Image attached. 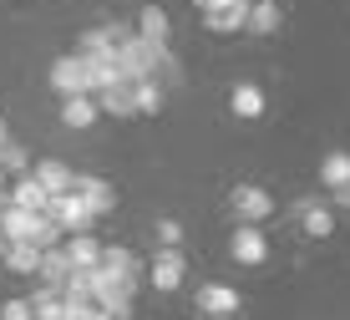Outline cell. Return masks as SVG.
I'll use <instances>...</instances> for the list:
<instances>
[{
  "mask_svg": "<svg viewBox=\"0 0 350 320\" xmlns=\"http://www.w3.org/2000/svg\"><path fill=\"white\" fill-rule=\"evenodd\" d=\"M0 173H31V158H26V147L21 143H0Z\"/></svg>",
  "mask_w": 350,
  "mask_h": 320,
  "instance_id": "obj_25",
  "label": "cell"
},
{
  "mask_svg": "<svg viewBox=\"0 0 350 320\" xmlns=\"http://www.w3.org/2000/svg\"><path fill=\"white\" fill-rule=\"evenodd\" d=\"M81 320H112V315H107V310H87V315H81Z\"/></svg>",
  "mask_w": 350,
  "mask_h": 320,
  "instance_id": "obj_29",
  "label": "cell"
},
{
  "mask_svg": "<svg viewBox=\"0 0 350 320\" xmlns=\"http://www.w3.org/2000/svg\"><path fill=\"white\" fill-rule=\"evenodd\" d=\"M66 193H77V199L87 204L92 219H102V214H112V208H117V188L107 178H96V173H71V188Z\"/></svg>",
  "mask_w": 350,
  "mask_h": 320,
  "instance_id": "obj_4",
  "label": "cell"
},
{
  "mask_svg": "<svg viewBox=\"0 0 350 320\" xmlns=\"http://www.w3.org/2000/svg\"><path fill=\"white\" fill-rule=\"evenodd\" d=\"M0 264H5L10 275H36V269H41V249H31V244H5Z\"/></svg>",
  "mask_w": 350,
  "mask_h": 320,
  "instance_id": "obj_21",
  "label": "cell"
},
{
  "mask_svg": "<svg viewBox=\"0 0 350 320\" xmlns=\"http://www.w3.org/2000/svg\"><path fill=\"white\" fill-rule=\"evenodd\" d=\"M249 5H274V0H249Z\"/></svg>",
  "mask_w": 350,
  "mask_h": 320,
  "instance_id": "obj_32",
  "label": "cell"
},
{
  "mask_svg": "<svg viewBox=\"0 0 350 320\" xmlns=\"http://www.w3.org/2000/svg\"><path fill=\"white\" fill-rule=\"evenodd\" d=\"M244 31H254V36H274V31H280V5H249Z\"/></svg>",
  "mask_w": 350,
  "mask_h": 320,
  "instance_id": "obj_24",
  "label": "cell"
},
{
  "mask_svg": "<svg viewBox=\"0 0 350 320\" xmlns=\"http://www.w3.org/2000/svg\"><path fill=\"white\" fill-rule=\"evenodd\" d=\"M264 87L259 82H234V87H228V112H234L239 122H259L264 117Z\"/></svg>",
  "mask_w": 350,
  "mask_h": 320,
  "instance_id": "obj_10",
  "label": "cell"
},
{
  "mask_svg": "<svg viewBox=\"0 0 350 320\" xmlns=\"http://www.w3.org/2000/svg\"><path fill=\"white\" fill-rule=\"evenodd\" d=\"M0 188H5V173H0Z\"/></svg>",
  "mask_w": 350,
  "mask_h": 320,
  "instance_id": "obj_35",
  "label": "cell"
},
{
  "mask_svg": "<svg viewBox=\"0 0 350 320\" xmlns=\"http://www.w3.org/2000/svg\"><path fill=\"white\" fill-rule=\"evenodd\" d=\"M31 178L46 188V199H56V193H66V188H71V168L62 163V158H41V163L31 168Z\"/></svg>",
  "mask_w": 350,
  "mask_h": 320,
  "instance_id": "obj_18",
  "label": "cell"
},
{
  "mask_svg": "<svg viewBox=\"0 0 350 320\" xmlns=\"http://www.w3.org/2000/svg\"><path fill=\"white\" fill-rule=\"evenodd\" d=\"M148 280H152V290H158V295L183 290V280H188V260H183V249H163L158 260H152Z\"/></svg>",
  "mask_w": 350,
  "mask_h": 320,
  "instance_id": "obj_8",
  "label": "cell"
},
{
  "mask_svg": "<svg viewBox=\"0 0 350 320\" xmlns=\"http://www.w3.org/2000/svg\"><path fill=\"white\" fill-rule=\"evenodd\" d=\"M335 204H340V208H345V214H350V183H345V188H340V193H335Z\"/></svg>",
  "mask_w": 350,
  "mask_h": 320,
  "instance_id": "obj_28",
  "label": "cell"
},
{
  "mask_svg": "<svg viewBox=\"0 0 350 320\" xmlns=\"http://www.w3.org/2000/svg\"><path fill=\"white\" fill-rule=\"evenodd\" d=\"M92 102H96L102 117H137L132 112V82H112V87H102Z\"/></svg>",
  "mask_w": 350,
  "mask_h": 320,
  "instance_id": "obj_17",
  "label": "cell"
},
{
  "mask_svg": "<svg viewBox=\"0 0 350 320\" xmlns=\"http://www.w3.org/2000/svg\"><path fill=\"white\" fill-rule=\"evenodd\" d=\"M208 320H234V315H208Z\"/></svg>",
  "mask_w": 350,
  "mask_h": 320,
  "instance_id": "obj_34",
  "label": "cell"
},
{
  "mask_svg": "<svg viewBox=\"0 0 350 320\" xmlns=\"http://www.w3.org/2000/svg\"><path fill=\"white\" fill-rule=\"evenodd\" d=\"M117 71H122V82H152V71H158V51H152L148 41H137V36H127L122 46H117Z\"/></svg>",
  "mask_w": 350,
  "mask_h": 320,
  "instance_id": "obj_2",
  "label": "cell"
},
{
  "mask_svg": "<svg viewBox=\"0 0 350 320\" xmlns=\"http://www.w3.org/2000/svg\"><path fill=\"white\" fill-rule=\"evenodd\" d=\"M244 16H249V0H219L213 10H203V26L213 36H234L244 31Z\"/></svg>",
  "mask_w": 350,
  "mask_h": 320,
  "instance_id": "obj_11",
  "label": "cell"
},
{
  "mask_svg": "<svg viewBox=\"0 0 350 320\" xmlns=\"http://www.w3.org/2000/svg\"><path fill=\"white\" fill-rule=\"evenodd\" d=\"M0 320H31V305L26 300H5L0 305Z\"/></svg>",
  "mask_w": 350,
  "mask_h": 320,
  "instance_id": "obj_27",
  "label": "cell"
},
{
  "mask_svg": "<svg viewBox=\"0 0 350 320\" xmlns=\"http://www.w3.org/2000/svg\"><path fill=\"white\" fill-rule=\"evenodd\" d=\"M0 143H10V132H5V117H0Z\"/></svg>",
  "mask_w": 350,
  "mask_h": 320,
  "instance_id": "obj_31",
  "label": "cell"
},
{
  "mask_svg": "<svg viewBox=\"0 0 350 320\" xmlns=\"http://www.w3.org/2000/svg\"><path fill=\"white\" fill-rule=\"evenodd\" d=\"M0 254H5V239H0Z\"/></svg>",
  "mask_w": 350,
  "mask_h": 320,
  "instance_id": "obj_36",
  "label": "cell"
},
{
  "mask_svg": "<svg viewBox=\"0 0 350 320\" xmlns=\"http://www.w3.org/2000/svg\"><path fill=\"white\" fill-rule=\"evenodd\" d=\"M239 290L234 285H198V310L203 315H239Z\"/></svg>",
  "mask_w": 350,
  "mask_h": 320,
  "instance_id": "obj_15",
  "label": "cell"
},
{
  "mask_svg": "<svg viewBox=\"0 0 350 320\" xmlns=\"http://www.w3.org/2000/svg\"><path fill=\"white\" fill-rule=\"evenodd\" d=\"M299 224H305L310 239H330V234H335V208L320 204V199H305V204H299Z\"/></svg>",
  "mask_w": 350,
  "mask_h": 320,
  "instance_id": "obj_16",
  "label": "cell"
},
{
  "mask_svg": "<svg viewBox=\"0 0 350 320\" xmlns=\"http://www.w3.org/2000/svg\"><path fill=\"white\" fill-rule=\"evenodd\" d=\"M5 204H10V208H26V214H46V188H41L31 173H21V178L5 188Z\"/></svg>",
  "mask_w": 350,
  "mask_h": 320,
  "instance_id": "obj_14",
  "label": "cell"
},
{
  "mask_svg": "<svg viewBox=\"0 0 350 320\" xmlns=\"http://www.w3.org/2000/svg\"><path fill=\"white\" fill-rule=\"evenodd\" d=\"M0 214H5V188H0Z\"/></svg>",
  "mask_w": 350,
  "mask_h": 320,
  "instance_id": "obj_33",
  "label": "cell"
},
{
  "mask_svg": "<svg viewBox=\"0 0 350 320\" xmlns=\"http://www.w3.org/2000/svg\"><path fill=\"white\" fill-rule=\"evenodd\" d=\"M193 5H198V10H213V5H219V0H193Z\"/></svg>",
  "mask_w": 350,
  "mask_h": 320,
  "instance_id": "obj_30",
  "label": "cell"
},
{
  "mask_svg": "<svg viewBox=\"0 0 350 320\" xmlns=\"http://www.w3.org/2000/svg\"><path fill=\"white\" fill-rule=\"evenodd\" d=\"M132 36H137V41H148L152 51H163L167 36H173V26H167V10H163V5H142V10H137V31H132Z\"/></svg>",
  "mask_w": 350,
  "mask_h": 320,
  "instance_id": "obj_12",
  "label": "cell"
},
{
  "mask_svg": "<svg viewBox=\"0 0 350 320\" xmlns=\"http://www.w3.org/2000/svg\"><path fill=\"white\" fill-rule=\"evenodd\" d=\"M96 102L92 97H62V127H71V132H87V127H96Z\"/></svg>",
  "mask_w": 350,
  "mask_h": 320,
  "instance_id": "obj_19",
  "label": "cell"
},
{
  "mask_svg": "<svg viewBox=\"0 0 350 320\" xmlns=\"http://www.w3.org/2000/svg\"><path fill=\"white\" fill-rule=\"evenodd\" d=\"M132 112H137V117L163 112V87H158V82H137V87H132Z\"/></svg>",
  "mask_w": 350,
  "mask_h": 320,
  "instance_id": "obj_23",
  "label": "cell"
},
{
  "mask_svg": "<svg viewBox=\"0 0 350 320\" xmlns=\"http://www.w3.org/2000/svg\"><path fill=\"white\" fill-rule=\"evenodd\" d=\"M87 285H92V305L96 310H107L112 320L132 315V300H137V285H132V280H117V275H107V269H92Z\"/></svg>",
  "mask_w": 350,
  "mask_h": 320,
  "instance_id": "obj_1",
  "label": "cell"
},
{
  "mask_svg": "<svg viewBox=\"0 0 350 320\" xmlns=\"http://www.w3.org/2000/svg\"><path fill=\"white\" fill-rule=\"evenodd\" d=\"M228 208H234L239 224H264V219L274 214V193H264L259 183H234V193H228Z\"/></svg>",
  "mask_w": 350,
  "mask_h": 320,
  "instance_id": "obj_3",
  "label": "cell"
},
{
  "mask_svg": "<svg viewBox=\"0 0 350 320\" xmlns=\"http://www.w3.org/2000/svg\"><path fill=\"white\" fill-rule=\"evenodd\" d=\"M62 254H66V264L77 269V275H92V269L102 264V239H96V234H66Z\"/></svg>",
  "mask_w": 350,
  "mask_h": 320,
  "instance_id": "obj_9",
  "label": "cell"
},
{
  "mask_svg": "<svg viewBox=\"0 0 350 320\" xmlns=\"http://www.w3.org/2000/svg\"><path fill=\"white\" fill-rule=\"evenodd\" d=\"M96 269H107V275H117V280H132V285H142V260L132 249H117V244H102V264Z\"/></svg>",
  "mask_w": 350,
  "mask_h": 320,
  "instance_id": "obj_13",
  "label": "cell"
},
{
  "mask_svg": "<svg viewBox=\"0 0 350 320\" xmlns=\"http://www.w3.org/2000/svg\"><path fill=\"white\" fill-rule=\"evenodd\" d=\"M228 254H234V264L259 269L264 260H269V239H264L259 224H239L234 234H228Z\"/></svg>",
  "mask_w": 350,
  "mask_h": 320,
  "instance_id": "obj_6",
  "label": "cell"
},
{
  "mask_svg": "<svg viewBox=\"0 0 350 320\" xmlns=\"http://www.w3.org/2000/svg\"><path fill=\"white\" fill-rule=\"evenodd\" d=\"M36 280H41L46 290H62L66 280H71V264H66V254H62V244L41 254V269H36Z\"/></svg>",
  "mask_w": 350,
  "mask_h": 320,
  "instance_id": "obj_20",
  "label": "cell"
},
{
  "mask_svg": "<svg viewBox=\"0 0 350 320\" xmlns=\"http://www.w3.org/2000/svg\"><path fill=\"white\" fill-rule=\"evenodd\" d=\"M152 234H158L163 249H178V244H183V224H178V219H158V224H152Z\"/></svg>",
  "mask_w": 350,
  "mask_h": 320,
  "instance_id": "obj_26",
  "label": "cell"
},
{
  "mask_svg": "<svg viewBox=\"0 0 350 320\" xmlns=\"http://www.w3.org/2000/svg\"><path fill=\"white\" fill-rule=\"evenodd\" d=\"M46 77H51V87L62 97H92V71H87L81 56H56Z\"/></svg>",
  "mask_w": 350,
  "mask_h": 320,
  "instance_id": "obj_5",
  "label": "cell"
},
{
  "mask_svg": "<svg viewBox=\"0 0 350 320\" xmlns=\"http://www.w3.org/2000/svg\"><path fill=\"white\" fill-rule=\"evenodd\" d=\"M320 183L330 193H340L345 183H350V153H325V163H320Z\"/></svg>",
  "mask_w": 350,
  "mask_h": 320,
  "instance_id": "obj_22",
  "label": "cell"
},
{
  "mask_svg": "<svg viewBox=\"0 0 350 320\" xmlns=\"http://www.w3.org/2000/svg\"><path fill=\"white\" fill-rule=\"evenodd\" d=\"M46 219H51V224L62 229V234H87V229L96 224L77 193H56V199H46Z\"/></svg>",
  "mask_w": 350,
  "mask_h": 320,
  "instance_id": "obj_7",
  "label": "cell"
}]
</instances>
